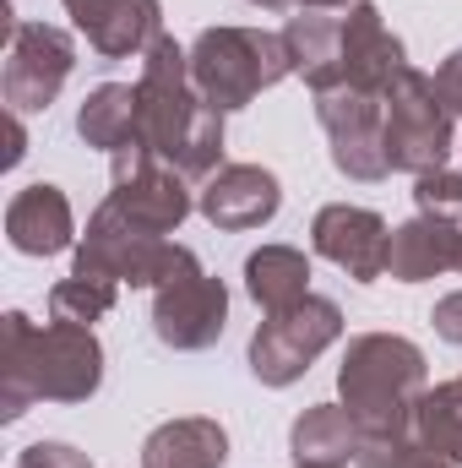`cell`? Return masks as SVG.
I'll return each instance as SVG.
<instances>
[{
    "instance_id": "19",
    "label": "cell",
    "mask_w": 462,
    "mask_h": 468,
    "mask_svg": "<svg viewBox=\"0 0 462 468\" xmlns=\"http://www.w3.org/2000/svg\"><path fill=\"white\" fill-rule=\"evenodd\" d=\"M441 272H457V224H441L430 213H414L408 224L392 229L386 278H397V283H430Z\"/></svg>"
},
{
    "instance_id": "8",
    "label": "cell",
    "mask_w": 462,
    "mask_h": 468,
    "mask_svg": "<svg viewBox=\"0 0 462 468\" xmlns=\"http://www.w3.org/2000/svg\"><path fill=\"white\" fill-rule=\"evenodd\" d=\"M110 180H115L110 202L147 234H174L191 213H196L191 180H185L174 164H163L142 136H131L120 153H110Z\"/></svg>"
},
{
    "instance_id": "32",
    "label": "cell",
    "mask_w": 462,
    "mask_h": 468,
    "mask_svg": "<svg viewBox=\"0 0 462 468\" xmlns=\"http://www.w3.org/2000/svg\"><path fill=\"white\" fill-rule=\"evenodd\" d=\"M245 5H261V11H283L289 0H245Z\"/></svg>"
},
{
    "instance_id": "29",
    "label": "cell",
    "mask_w": 462,
    "mask_h": 468,
    "mask_svg": "<svg viewBox=\"0 0 462 468\" xmlns=\"http://www.w3.org/2000/svg\"><path fill=\"white\" fill-rule=\"evenodd\" d=\"M430 322H436V333H441L446 344H457V349H462V289H457V294H441V300H436Z\"/></svg>"
},
{
    "instance_id": "17",
    "label": "cell",
    "mask_w": 462,
    "mask_h": 468,
    "mask_svg": "<svg viewBox=\"0 0 462 468\" xmlns=\"http://www.w3.org/2000/svg\"><path fill=\"white\" fill-rule=\"evenodd\" d=\"M343 16L348 11H294L283 22V44H289L294 77L310 93L343 88Z\"/></svg>"
},
{
    "instance_id": "9",
    "label": "cell",
    "mask_w": 462,
    "mask_h": 468,
    "mask_svg": "<svg viewBox=\"0 0 462 468\" xmlns=\"http://www.w3.org/2000/svg\"><path fill=\"white\" fill-rule=\"evenodd\" d=\"M77 71V38L55 22H11L0 93L16 115H44Z\"/></svg>"
},
{
    "instance_id": "5",
    "label": "cell",
    "mask_w": 462,
    "mask_h": 468,
    "mask_svg": "<svg viewBox=\"0 0 462 468\" xmlns=\"http://www.w3.org/2000/svg\"><path fill=\"white\" fill-rule=\"evenodd\" d=\"M202 267L191 245L169 239V234H147L136 229L115 202L104 197L99 213L88 218V229L77 239V256H71V272L82 278H110L120 289H163L169 278Z\"/></svg>"
},
{
    "instance_id": "30",
    "label": "cell",
    "mask_w": 462,
    "mask_h": 468,
    "mask_svg": "<svg viewBox=\"0 0 462 468\" xmlns=\"http://www.w3.org/2000/svg\"><path fill=\"white\" fill-rule=\"evenodd\" d=\"M27 115H16V110H5V169H16L22 158H27V125H22Z\"/></svg>"
},
{
    "instance_id": "16",
    "label": "cell",
    "mask_w": 462,
    "mask_h": 468,
    "mask_svg": "<svg viewBox=\"0 0 462 468\" xmlns=\"http://www.w3.org/2000/svg\"><path fill=\"white\" fill-rule=\"evenodd\" d=\"M5 239H11V250H22V256H60V250H77L82 234H77V213H71L66 191L49 186V180L22 186V191L5 202Z\"/></svg>"
},
{
    "instance_id": "7",
    "label": "cell",
    "mask_w": 462,
    "mask_h": 468,
    "mask_svg": "<svg viewBox=\"0 0 462 468\" xmlns=\"http://www.w3.org/2000/svg\"><path fill=\"white\" fill-rule=\"evenodd\" d=\"M452 120L457 115L436 93V77H425L419 66H408L386 88V158H392V169H403L414 180L430 175V169H446V158L457 147Z\"/></svg>"
},
{
    "instance_id": "28",
    "label": "cell",
    "mask_w": 462,
    "mask_h": 468,
    "mask_svg": "<svg viewBox=\"0 0 462 468\" xmlns=\"http://www.w3.org/2000/svg\"><path fill=\"white\" fill-rule=\"evenodd\" d=\"M436 93L446 99L452 115H462V49H452V55L436 66Z\"/></svg>"
},
{
    "instance_id": "12",
    "label": "cell",
    "mask_w": 462,
    "mask_h": 468,
    "mask_svg": "<svg viewBox=\"0 0 462 468\" xmlns=\"http://www.w3.org/2000/svg\"><path fill=\"white\" fill-rule=\"evenodd\" d=\"M310 250L327 256L332 267H343L353 283H375L386 278V256H392V229L375 207H353V202H327L310 218Z\"/></svg>"
},
{
    "instance_id": "34",
    "label": "cell",
    "mask_w": 462,
    "mask_h": 468,
    "mask_svg": "<svg viewBox=\"0 0 462 468\" xmlns=\"http://www.w3.org/2000/svg\"><path fill=\"white\" fill-rule=\"evenodd\" d=\"M11 468H22V463H11Z\"/></svg>"
},
{
    "instance_id": "13",
    "label": "cell",
    "mask_w": 462,
    "mask_h": 468,
    "mask_svg": "<svg viewBox=\"0 0 462 468\" xmlns=\"http://www.w3.org/2000/svg\"><path fill=\"white\" fill-rule=\"evenodd\" d=\"M278 207H283V186L261 164H224L218 175H207L196 186V213L224 234L261 229L278 218Z\"/></svg>"
},
{
    "instance_id": "11",
    "label": "cell",
    "mask_w": 462,
    "mask_h": 468,
    "mask_svg": "<svg viewBox=\"0 0 462 468\" xmlns=\"http://www.w3.org/2000/svg\"><path fill=\"white\" fill-rule=\"evenodd\" d=\"M229 327V289L207 267H191L152 289V338L174 354H202L213 349Z\"/></svg>"
},
{
    "instance_id": "33",
    "label": "cell",
    "mask_w": 462,
    "mask_h": 468,
    "mask_svg": "<svg viewBox=\"0 0 462 468\" xmlns=\"http://www.w3.org/2000/svg\"><path fill=\"white\" fill-rule=\"evenodd\" d=\"M457 272H462V224H457Z\"/></svg>"
},
{
    "instance_id": "27",
    "label": "cell",
    "mask_w": 462,
    "mask_h": 468,
    "mask_svg": "<svg viewBox=\"0 0 462 468\" xmlns=\"http://www.w3.org/2000/svg\"><path fill=\"white\" fill-rule=\"evenodd\" d=\"M16 463L22 468H99L88 452H77L71 441H33V447L16 452Z\"/></svg>"
},
{
    "instance_id": "4",
    "label": "cell",
    "mask_w": 462,
    "mask_h": 468,
    "mask_svg": "<svg viewBox=\"0 0 462 468\" xmlns=\"http://www.w3.org/2000/svg\"><path fill=\"white\" fill-rule=\"evenodd\" d=\"M191 77L213 110H245L283 77H294L283 33L267 27H202L191 38Z\"/></svg>"
},
{
    "instance_id": "21",
    "label": "cell",
    "mask_w": 462,
    "mask_h": 468,
    "mask_svg": "<svg viewBox=\"0 0 462 468\" xmlns=\"http://www.w3.org/2000/svg\"><path fill=\"white\" fill-rule=\"evenodd\" d=\"M245 294L272 316L310 294V256L294 245H261L245 256Z\"/></svg>"
},
{
    "instance_id": "14",
    "label": "cell",
    "mask_w": 462,
    "mask_h": 468,
    "mask_svg": "<svg viewBox=\"0 0 462 468\" xmlns=\"http://www.w3.org/2000/svg\"><path fill=\"white\" fill-rule=\"evenodd\" d=\"M77 33L88 38L93 55L104 60H131L147 55L163 38V5L158 0H60Z\"/></svg>"
},
{
    "instance_id": "23",
    "label": "cell",
    "mask_w": 462,
    "mask_h": 468,
    "mask_svg": "<svg viewBox=\"0 0 462 468\" xmlns=\"http://www.w3.org/2000/svg\"><path fill=\"white\" fill-rule=\"evenodd\" d=\"M414 436H419L436 458H446V463L462 468V376L441 381V387H430V392L419 398Z\"/></svg>"
},
{
    "instance_id": "20",
    "label": "cell",
    "mask_w": 462,
    "mask_h": 468,
    "mask_svg": "<svg viewBox=\"0 0 462 468\" xmlns=\"http://www.w3.org/2000/svg\"><path fill=\"white\" fill-rule=\"evenodd\" d=\"M229 463V431L207 414L163 420L142 441V468H224Z\"/></svg>"
},
{
    "instance_id": "2",
    "label": "cell",
    "mask_w": 462,
    "mask_h": 468,
    "mask_svg": "<svg viewBox=\"0 0 462 468\" xmlns=\"http://www.w3.org/2000/svg\"><path fill=\"white\" fill-rule=\"evenodd\" d=\"M104 387V344L93 327L44 322L22 311L0 316V420H22L33 403H88Z\"/></svg>"
},
{
    "instance_id": "31",
    "label": "cell",
    "mask_w": 462,
    "mask_h": 468,
    "mask_svg": "<svg viewBox=\"0 0 462 468\" xmlns=\"http://www.w3.org/2000/svg\"><path fill=\"white\" fill-rule=\"evenodd\" d=\"M294 11H353L359 0H289Z\"/></svg>"
},
{
    "instance_id": "3",
    "label": "cell",
    "mask_w": 462,
    "mask_h": 468,
    "mask_svg": "<svg viewBox=\"0 0 462 468\" xmlns=\"http://www.w3.org/2000/svg\"><path fill=\"white\" fill-rule=\"evenodd\" d=\"M425 392H430V365L414 338H403V333L348 338L343 365H338V403L359 420L364 441L370 436H408Z\"/></svg>"
},
{
    "instance_id": "18",
    "label": "cell",
    "mask_w": 462,
    "mask_h": 468,
    "mask_svg": "<svg viewBox=\"0 0 462 468\" xmlns=\"http://www.w3.org/2000/svg\"><path fill=\"white\" fill-rule=\"evenodd\" d=\"M289 452L294 468H348L364 452V431L343 403H310L289 425Z\"/></svg>"
},
{
    "instance_id": "25",
    "label": "cell",
    "mask_w": 462,
    "mask_h": 468,
    "mask_svg": "<svg viewBox=\"0 0 462 468\" xmlns=\"http://www.w3.org/2000/svg\"><path fill=\"white\" fill-rule=\"evenodd\" d=\"M353 468H457V463L436 458V452L408 431V436H370Z\"/></svg>"
},
{
    "instance_id": "6",
    "label": "cell",
    "mask_w": 462,
    "mask_h": 468,
    "mask_svg": "<svg viewBox=\"0 0 462 468\" xmlns=\"http://www.w3.org/2000/svg\"><path fill=\"white\" fill-rule=\"evenodd\" d=\"M338 338H343V311H338V300L305 294L299 305L261 316V327L250 333L245 359H250V376L278 392V387H294Z\"/></svg>"
},
{
    "instance_id": "10",
    "label": "cell",
    "mask_w": 462,
    "mask_h": 468,
    "mask_svg": "<svg viewBox=\"0 0 462 468\" xmlns=\"http://www.w3.org/2000/svg\"><path fill=\"white\" fill-rule=\"evenodd\" d=\"M316 120L332 142V169L359 180V186H375L392 175V158H386V99L375 93H359V88H332V93H316Z\"/></svg>"
},
{
    "instance_id": "26",
    "label": "cell",
    "mask_w": 462,
    "mask_h": 468,
    "mask_svg": "<svg viewBox=\"0 0 462 468\" xmlns=\"http://www.w3.org/2000/svg\"><path fill=\"white\" fill-rule=\"evenodd\" d=\"M414 207L441 218V224H462V175L457 169H430L414 180Z\"/></svg>"
},
{
    "instance_id": "22",
    "label": "cell",
    "mask_w": 462,
    "mask_h": 468,
    "mask_svg": "<svg viewBox=\"0 0 462 468\" xmlns=\"http://www.w3.org/2000/svg\"><path fill=\"white\" fill-rule=\"evenodd\" d=\"M77 136L99 153H120L136 136V82H99L77 110Z\"/></svg>"
},
{
    "instance_id": "15",
    "label": "cell",
    "mask_w": 462,
    "mask_h": 468,
    "mask_svg": "<svg viewBox=\"0 0 462 468\" xmlns=\"http://www.w3.org/2000/svg\"><path fill=\"white\" fill-rule=\"evenodd\" d=\"M408 71V49L403 38L386 27V16L359 0L343 16V88H359V93H375L386 99V88Z\"/></svg>"
},
{
    "instance_id": "1",
    "label": "cell",
    "mask_w": 462,
    "mask_h": 468,
    "mask_svg": "<svg viewBox=\"0 0 462 468\" xmlns=\"http://www.w3.org/2000/svg\"><path fill=\"white\" fill-rule=\"evenodd\" d=\"M136 136L174 164L191 186L224 169V110H213L191 77V49L169 33L142 55L136 71Z\"/></svg>"
},
{
    "instance_id": "24",
    "label": "cell",
    "mask_w": 462,
    "mask_h": 468,
    "mask_svg": "<svg viewBox=\"0 0 462 468\" xmlns=\"http://www.w3.org/2000/svg\"><path fill=\"white\" fill-rule=\"evenodd\" d=\"M120 300V283L110 278H82V272H71V278H60L55 289H49V316L55 322H77V327H93V322H104L110 311H115Z\"/></svg>"
}]
</instances>
